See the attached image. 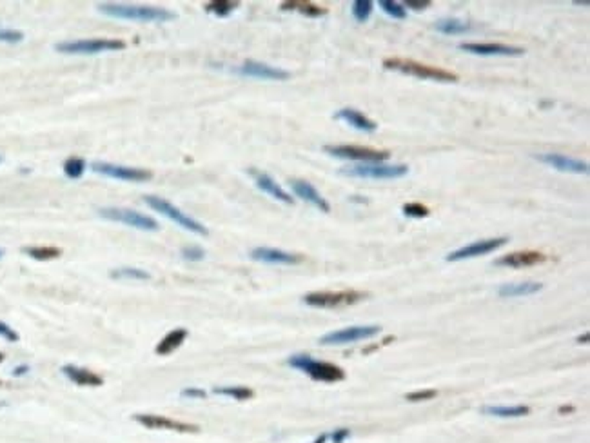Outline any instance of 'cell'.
I'll return each instance as SVG.
<instances>
[{
  "label": "cell",
  "mask_w": 590,
  "mask_h": 443,
  "mask_svg": "<svg viewBox=\"0 0 590 443\" xmlns=\"http://www.w3.org/2000/svg\"><path fill=\"white\" fill-rule=\"evenodd\" d=\"M543 289V284H536V282H523V284H505L497 289V294L503 298H516V296H528V294H536L538 291Z\"/></svg>",
  "instance_id": "24"
},
{
  "label": "cell",
  "mask_w": 590,
  "mask_h": 443,
  "mask_svg": "<svg viewBox=\"0 0 590 443\" xmlns=\"http://www.w3.org/2000/svg\"><path fill=\"white\" fill-rule=\"evenodd\" d=\"M180 394L184 398H193V400H204V398L208 396V392L202 391V389H197V387H189V389H184Z\"/></svg>",
  "instance_id": "40"
},
{
  "label": "cell",
  "mask_w": 590,
  "mask_h": 443,
  "mask_svg": "<svg viewBox=\"0 0 590 443\" xmlns=\"http://www.w3.org/2000/svg\"><path fill=\"white\" fill-rule=\"evenodd\" d=\"M93 169L100 175L109 176V178H116V180L124 182H147L153 178V173L149 169H142V167H127V165H116V164H106V162H95Z\"/></svg>",
  "instance_id": "13"
},
{
  "label": "cell",
  "mask_w": 590,
  "mask_h": 443,
  "mask_svg": "<svg viewBox=\"0 0 590 443\" xmlns=\"http://www.w3.org/2000/svg\"><path fill=\"white\" fill-rule=\"evenodd\" d=\"M99 11L113 19H125L135 22H167L176 19L173 11L166 8H153V5H133V4H114L106 2L99 4Z\"/></svg>",
  "instance_id": "1"
},
{
  "label": "cell",
  "mask_w": 590,
  "mask_h": 443,
  "mask_svg": "<svg viewBox=\"0 0 590 443\" xmlns=\"http://www.w3.org/2000/svg\"><path fill=\"white\" fill-rule=\"evenodd\" d=\"M182 256L189 260V262H198V260H204L206 256V251L198 246H189V248L182 249Z\"/></svg>",
  "instance_id": "37"
},
{
  "label": "cell",
  "mask_w": 590,
  "mask_h": 443,
  "mask_svg": "<svg viewBox=\"0 0 590 443\" xmlns=\"http://www.w3.org/2000/svg\"><path fill=\"white\" fill-rule=\"evenodd\" d=\"M291 189L295 191L296 196H300L302 200H306L307 204H311V206H315L316 209H320L321 213H329L331 211V206H329V202L323 198V196L318 193V191L315 189V187L309 184V182L306 180H291Z\"/></svg>",
  "instance_id": "19"
},
{
  "label": "cell",
  "mask_w": 590,
  "mask_h": 443,
  "mask_svg": "<svg viewBox=\"0 0 590 443\" xmlns=\"http://www.w3.org/2000/svg\"><path fill=\"white\" fill-rule=\"evenodd\" d=\"M238 5L240 2H233V0H212V2L206 4V11H209V13L217 16H228L231 15Z\"/></svg>",
  "instance_id": "30"
},
{
  "label": "cell",
  "mask_w": 590,
  "mask_h": 443,
  "mask_svg": "<svg viewBox=\"0 0 590 443\" xmlns=\"http://www.w3.org/2000/svg\"><path fill=\"white\" fill-rule=\"evenodd\" d=\"M352 16L358 22H365L373 13V2L371 0H354L352 2Z\"/></svg>",
  "instance_id": "34"
},
{
  "label": "cell",
  "mask_w": 590,
  "mask_h": 443,
  "mask_svg": "<svg viewBox=\"0 0 590 443\" xmlns=\"http://www.w3.org/2000/svg\"><path fill=\"white\" fill-rule=\"evenodd\" d=\"M383 67L385 69H393V71L405 73L410 77L421 78V80H436V82H458V75L441 67L427 66V64L416 62L410 58H385L383 60Z\"/></svg>",
  "instance_id": "2"
},
{
  "label": "cell",
  "mask_w": 590,
  "mask_h": 443,
  "mask_svg": "<svg viewBox=\"0 0 590 443\" xmlns=\"http://www.w3.org/2000/svg\"><path fill=\"white\" fill-rule=\"evenodd\" d=\"M380 8H382L383 13H387V15L393 16V19H398V21L407 19V10H405V5L400 4V2H394V0H380Z\"/></svg>",
  "instance_id": "33"
},
{
  "label": "cell",
  "mask_w": 590,
  "mask_h": 443,
  "mask_svg": "<svg viewBox=\"0 0 590 443\" xmlns=\"http://www.w3.org/2000/svg\"><path fill=\"white\" fill-rule=\"evenodd\" d=\"M99 215L106 220L120 222L125 226L135 227V229H142V231H158V222L155 218L142 215L133 209H122V207H102L99 209Z\"/></svg>",
  "instance_id": "9"
},
{
  "label": "cell",
  "mask_w": 590,
  "mask_h": 443,
  "mask_svg": "<svg viewBox=\"0 0 590 443\" xmlns=\"http://www.w3.org/2000/svg\"><path fill=\"white\" fill-rule=\"evenodd\" d=\"M27 371H29V367H27V366L16 367L15 371H13V376H22V374H26Z\"/></svg>",
  "instance_id": "43"
},
{
  "label": "cell",
  "mask_w": 590,
  "mask_h": 443,
  "mask_svg": "<svg viewBox=\"0 0 590 443\" xmlns=\"http://www.w3.org/2000/svg\"><path fill=\"white\" fill-rule=\"evenodd\" d=\"M471 29V24H467L458 19H445L436 24V32L443 33V35H461Z\"/></svg>",
  "instance_id": "28"
},
{
  "label": "cell",
  "mask_w": 590,
  "mask_h": 443,
  "mask_svg": "<svg viewBox=\"0 0 590 443\" xmlns=\"http://www.w3.org/2000/svg\"><path fill=\"white\" fill-rule=\"evenodd\" d=\"M0 162H2V156H0Z\"/></svg>",
  "instance_id": "47"
},
{
  "label": "cell",
  "mask_w": 590,
  "mask_h": 443,
  "mask_svg": "<svg viewBox=\"0 0 590 443\" xmlns=\"http://www.w3.org/2000/svg\"><path fill=\"white\" fill-rule=\"evenodd\" d=\"M327 438H329V436H327V434H321V436H318V438H316L315 442H312V443H325V442H327Z\"/></svg>",
  "instance_id": "44"
},
{
  "label": "cell",
  "mask_w": 590,
  "mask_h": 443,
  "mask_svg": "<svg viewBox=\"0 0 590 443\" xmlns=\"http://www.w3.org/2000/svg\"><path fill=\"white\" fill-rule=\"evenodd\" d=\"M234 71L242 75V77L260 78V80H287L291 77V73L285 71V69L273 67L264 62H256V60H245Z\"/></svg>",
  "instance_id": "15"
},
{
  "label": "cell",
  "mask_w": 590,
  "mask_h": 443,
  "mask_svg": "<svg viewBox=\"0 0 590 443\" xmlns=\"http://www.w3.org/2000/svg\"><path fill=\"white\" fill-rule=\"evenodd\" d=\"M404 5H407V8H413V10H425V8H429L430 2L429 0H407Z\"/></svg>",
  "instance_id": "42"
},
{
  "label": "cell",
  "mask_w": 590,
  "mask_h": 443,
  "mask_svg": "<svg viewBox=\"0 0 590 443\" xmlns=\"http://www.w3.org/2000/svg\"><path fill=\"white\" fill-rule=\"evenodd\" d=\"M24 254L38 262H47V260H55L60 256L62 249L53 248V246H32V248H24Z\"/></svg>",
  "instance_id": "27"
},
{
  "label": "cell",
  "mask_w": 590,
  "mask_h": 443,
  "mask_svg": "<svg viewBox=\"0 0 590 443\" xmlns=\"http://www.w3.org/2000/svg\"><path fill=\"white\" fill-rule=\"evenodd\" d=\"M434 396H436L434 389H425V391L409 392V394L405 396V400H407V402H425V400H432Z\"/></svg>",
  "instance_id": "38"
},
{
  "label": "cell",
  "mask_w": 590,
  "mask_h": 443,
  "mask_svg": "<svg viewBox=\"0 0 590 443\" xmlns=\"http://www.w3.org/2000/svg\"><path fill=\"white\" fill-rule=\"evenodd\" d=\"M212 392H214V394H222V396H231V398H234V400H238V402H243V400H251V398L254 396V392L251 391L249 387H242V385L214 387V389H212Z\"/></svg>",
  "instance_id": "29"
},
{
  "label": "cell",
  "mask_w": 590,
  "mask_h": 443,
  "mask_svg": "<svg viewBox=\"0 0 590 443\" xmlns=\"http://www.w3.org/2000/svg\"><path fill=\"white\" fill-rule=\"evenodd\" d=\"M62 372L75 385L80 387H100L104 385V378L99 376L97 372L89 371V369H82L77 366H64Z\"/></svg>",
  "instance_id": "22"
},
{
  "label": "cell",
  "mask_w": 590,
  "mask_h": 443,
  "mask_svg": "<svg viewBox=\"0 0 590 443\" xmlns=\"http://www.w3.org/2000/svg\"><path fill=\"white\" fill-rule=\"evenodd\" d=\"M124 47L125 42L116 38H89V40L58 42L55 49L66 55H97L106 51H122Z\"/></svg>",
  "instance_id": "4"
},
{
  "label": "cell",
  "mask_w": 590,
  "mask_h": 443,
  "mask_svg": "<svg viewBox=\"0 0 590 443\" xmlns=\"http://www.w3.org/2000/svg\"><path fill=\"white\" fill-rule=\"evenodd\" d=\"M291 367H295L298 371L306 372L307 376H311L316 381H325V383H334V381H342L345 378L342 367L329 363V361H318L312 360L309 355H295L287 360Z\"/></svg>",
  "instance_id": "3"
},
{
  "label": "cell",
  "mask_w": 590,
  "mask_h": 443,
  "mask_svg": "<svg viewBox=\"0 0 590 443\" xmlns=\"http://www.w3.org/2000/svg\"><path fill=\"white\" fill-rule=\"evenodd\" d=\"M144 202L151 207V209H155L156 213H160V215L167 217L169 220L178 224L180 227L187 229V231L195 232V235H200V237H208L209 235L208 227L202 226V224L195 220V218L184 215V211H180L178 207L173 206L171 202H167L164 200V198H160V196H153V195L144 196Z\"/></svg>",
  "instance_id": "6"
},
{
  "label": "cell",
  "mask_w": 590,
  "mask_h": 443,
  "mask_svg": "<svg viewBox=\"0 0 590 443\" xmlns=\"http://www.w3.org/2000/svg\"><path fill=\"white\" fill-rule=\"evenodd\" d=\"M4 256V251H2V249H0V258Z\"/></svg>",
  "instance_id": "46"
},
{
  "label": "cell",
  "mask_w": 590,
  "mask_h": 443,
  "mask_svg": "<svg viewBox=\"0 0 590 443\" xmlns=\"http://www.w3.org/2000/svg\"><path fill=\"white\" fill-rule=\"evenodd\" d=\"M186 338H187V329H184V327L171 331V333H167V335L158 342V346H156L155 349L156 355L158 356L171 355V352H175V350L186 342Z\"/></svg>",
  "instance_id": "23"
},
{
  "label": "cell",
  "mask_w": 590,
  "mask_h": 443,
  "mask_svg": "<svg viewBox=\"0 0 590 443\" xmlns=\"http://www.w3.org/2000/svg\"><path fill=\"white\" fill-rule=\"evenodd\" d=\"M84 171H86V162L82 158H78V156H71V158L64 162V175L71 178V180L80 178L84 175Z\"/></svg>",
  "instance_id": "32"
},
{
  "label": "cell",
  "mask_w": 590,
  "mask_h": 443,
  "mask_svg": "<svg viewBox=\"0 0 590 443\" xmlns=\"http://www.w3.org/2000/svg\"><path fill=\"white\" fill-rule=\"evenodd\" d=\"M539 162L550 165L558 171H563V173H576V175H585L589 173V164L587 162H581V160L570 158V156L559 155V153H545V155L536 156Z\"/></svg>",
  "instance_id": "16"
},
{
  "label": "cell",
  "mask_w": 590,
  "mask_h": 443,
  "mask_svg": "<svg viewBox=\"0 0 590 443\" xmlns=\"http://www.w3.org/2000/svg\"><path fill=\"white\" fill-rule=\"evenodd\" d=\"M334 119L343 120L345 124H349L351 128L358 129V131H363V133H374V131L378 129V124H376V122H373V120L367 119V117H365L363 113H360V111H356V109H351V108L340 109V111L334 115Z\"/></svg>",
  "instance_id": "21"
},
{
  "label": "cell",
  "mask_w": 590,
  "mask_h": 443,
  "mask_svg": "<svg viewBox=\"0 0 590 443\" xmlns=\"http://www.w3.org/2000/svg\"><path fill=\"white\" fill-rule=\"evenodd\" d=\"M380 333H382V327L378 325H352L345 329L327 333L320 338V344L321 346H345V344H354L360 340H371Z\"/></svg>",
  "instance_id": "8"
},
{
  "label": "cell",
  "mask_w": 590,
  "mask_h": 443,
  "mask_svg": "<svg viewBox=\"0 0 590 443\" xmlns=\"http://www.w3.org/2000/svg\"><path fill=\"white\" fill-rule=\"evenodd\" d=\"M461 51L482 55V57H521L525 49L516 46H505V44H482V42H467L458 46Z\"/></svg>",
  "instance_id": "14"
},
{
  "label": "cell",
  "mask_w": 590,
  "mask_h": 443,
  "mask_svg": "<svg viewBox=\"0 0 590 443\" xmlns=\"http://www.w3.org/2000/svg\"><path fill=\"white\" fill-rule=\"evenodd\" d=\"M404 215L410 218H425L429 217V207L418 204V202H410V204L404 206Z\"/></svg>",
  "instance_id": "35"
},
{
  "label": "cell",
  "mask_w": 590,
  "mask_h": 443,
  "mask_svg": "<svg viewBox=\"0 0 590 443\" xmlns=\"http://www.w3.org/2000/svg\"><path fill=\"white\" fill-rule=\"evenodd\" d=\"M343 175L356 178H371V180H396L409 173L405 164H383V162H369V164L352 165L342 171Z\"/></svg>",
  "instance_id": "5"
},
{
  "label": "cell",
  "mask_w": 590,
  "mask_h": 443,
  "mask_svg": "<svg viewBox=\"0 0 590 443\" xmlns=\"http://www.w3.org/2000/svg\"><path fill=\"white\" fill-rule=\"evenodd\" d=\"M111 278L114 280H149L151 274L144 269L138 267H119L111 273Z\"/></svg>",
  "instance_id": "31"
},
{
  "label": "cell",
  "mask_w": 590,
  "mask_h": 443,
  "mask_svg": "<svg viewBox=\"0 0 590 443\" xmlns=\"http://www.w3.org/2000/svg\"><path fill=\"white\" fill-rule=\"evenodd\" d=\"M508 242V238H487V240H478L461 249H456L451 254H447V262H461V260H469V258L485 256L489 253H494L497 249H502L505 243Z\"/></svg>",
  "instance_id": "11"
},
{
  "label": "cell",
  "mask_w": 590,
  "mask_h": 443,
  "mask_svg": "<svg viewBox=\"0 0 590 443\" xmlns=\"http://www.w3.org/2000/svg\"><path fill=\"white\" fill-rule=\"evenodd\" d=\"M251 258L256 260V262H264V263H280V265H295V263H300L304 258L300 254H293V253H285L282 249H273V248H256L251 251Z\"/></svg>",
  "instance_id": "18"
},
{
  "label": "cell",
  "mask_w": 590,
  "mask_h": 443,
  "mask_svg": "<svg viewBox=\"0 0 590 443\" xmlns=\"http://www.w3.org/2000/svg\"><path fill=\"white\" fill-rule=\"evenodd\" d=\"M133 420L140 425H144L145 429H156V431H173V433L182 434H197L200 431L198 425L178 422V420H171V418L160 416V414H135Z\"/></svg>",
  "instance_id": "12"
},
{
  "label": "cell",
  "mask_w": 590,
  "mask_h": 443,
  "mask_svg": "<svg viewBox=\"0 0 590 443\" xmlns=\"http://www.w3.org/2000/svg\"><path fill=\"white\" fill-rule=\"evenodd\" d=\"M0 336L8 342H19V333H15V331L11 329L8 324H4V322H0Z\"/></svg>",
  "instance_id": "39"
},
{
  "label": "cell",
  "mask_w": 590,
  "mask_h": 443,
  "mask_svg": "<svg viewBox=\"0 0 590 443\" xmlns=\"http://www.w3.org/2000/svg\"><path fill=\"white\" fill-rule=\"evenodd\" d=\"M249 175L253 176L254 184H256L258 189H262L269 196L276 198V200L284 202V204H293V202H295L293 200V196H291L289 193H285V191L276 184L275 178H271L267 173H262V171H256V169H249Z\"/></svg>",
  "instance_id": "20"
},
{
  "label": "cell",
  "mask_w": 590,
  "mask_h": 443,
  "mask_svg": "<svg viewBox=\"0 0 590 443\" xmlns=\"http://www.w3.org/2000/svg\"><path fill=\"white\" fill-rule=\"evenodd\" d=\"M282 10L284 11H300L302 15L311 16H323L327 13L325 8H321L318 4H312V2H304V0H291V2H282Z\"/></svg>",
  "instance_id": "26"
},
{
  "label": "cell",
  "mask_w": 590,
  "mask_h": 443,
  "mask_svg": "<svg viewBox=\"0 0 590 443\" xmlns=\"http://www.w3.org/2000/svg\"><path fill=\"white\" fill-rule=\"evenodd\" d=\"M0 385H2V381H0Z\"/></svg>",
  "instance_id": "48"
},
{
  "label": "cell",
  "mask_w": 590,
  "mask_h": 443,
  "mask_svg": "<svg viewBox=\"0 0 590 443\" xmlns=\"http://www.w3.org/2000/svg\"><path fill=\"white\" fill-rule=\"evenodd\" d=\"M24 40V33L16 32V29H8V27H0V42H8V44H16V42Z\"/></svg>",
  "instance_id": "36"
},
{
  "label": "cell",
  "mask_w": 590,
  "mask_h": 443,
  "mask_svg": "<svg viewBox=\"0 0 590 443\" xmlns=\"http://www.w3.org/2000/svg\"><path fill=\"white\" fill-rule=\"evenodd\" d=\"M547 260L543 253L539 251H516V253H508L505 256L497 258L496 265L500 267H530V265H538V263H543Z\"/></svg>",
  "instance_id": "17"
},
{
  "label": "cell",
  "mask_w": 590,
  "mask_h": 443,
  "mask_svg": "<svg viewBox=\"0 0 590 443\" xmlns=\"http://www.w3.org/2000/svg\"><path fill=\"white\" fill-rule=\"evenodd\" d=\"M323 151L329 153L331 156H336V158L358 160V162H363V164H369V162H385V160H389V156H391L389 151L363 147V145H325Z\"/></svg>",
  "instance_id": "10"
},
{
  "label": "cell",
  "mask_w": 590,
  "mask_h": 443,
  "mask_svg": "<svg viewBox=\"0 0 590 443\" xmlns=\"http://www.w3.org/2000/svg\"><path fill=\"white\" fill-rule=\"evenodd\" d=\"M349 436H351V431H349V429H336V431L331 434V440L332 443H343Z\"/></svg>",
  "instance_id": "41"
},
{
  "label": "cell",
  "mask_w": 590,
  "mask_h": 443,
  "mask_svg": "<svg viewBox=\"0 0 590 443\" xmlns=\"http://www.w3.org/2000/svg\"><path fill=\"white\" fill-rule=\"evenodd\" d=\"M2 361H4V355L0 352V363H2Z\"/></svg>",
  "instance_id": "45"
},
{
  "label": "cell",
  "mask_w": 590,
  "mask_h": 443,
  "mask_svg": "<svg viewBox=\"0 0 590 443\" xmlns=\"http://www.w3.org/2000/svg\"><path fill=\"white\" fill-rule=\"evenodd\" d=\"M482 414L497 418H521L530 414V407L527 405H485L482 407Z\"/></svg>",
  "instance_id": "25"
},
{
  "label": "cell",
  "mask_w": 590,
  "mask_h": 443,
  "mask_svg": "<svg viewBox=\"0 0 590 443\" xmlns=\"http://www.w3.org/2000/svg\"><path fill=\"white\" fill-rule=\"evenodd\" d=\"M365 298V294L354 289H345V291H318V293H309L304 296V302L311 307L318 309H336V307H345V305L358 304L360 300Z\"/></svg>",
  "instance_id": "7"
}]
</instances>
